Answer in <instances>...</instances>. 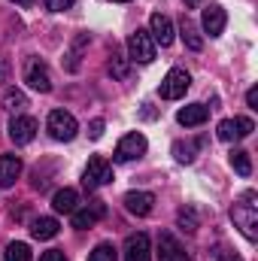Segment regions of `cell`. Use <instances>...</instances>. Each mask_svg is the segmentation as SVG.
<instances>
[{"mask_svg": "<svg viewBox=\"0 0 258 261\" xmlns=\"http://www.w3.org/2000/svg\"><path fill=\"white\" fill-rule=\"evenodd\" d=\"M12 3H18V6H24V9H31V6H34V0H12Z\"/></svg>", "mask_w": 258, "mask_h": 261, "instance_id": "e575fe53", "label": "cell"}, {"mask_svg": "<svg viewBox=\"0 0 258 261\" xmlns=\"http://www.w3.org/2000/svg\"><path fill=\"white\" fill-rule=\"evenodd\" d=\"M246 103H249L252 110L258 107V88H249V91H246Z\"/></svg>", "mask_w": 258, "mask_h": 261, "instance_id": "1f68e13d", "label": "cell"}, {"mask_svg": "<svg viewBox=\"0 0 258 261\" xmlns=\"http://www.w3.org/2000/svg\"><path fill=\"white\" fill-rule=\"evenodd\" d=\"M110 73H113V79H128V73H131V58H125L119 49H113V58H110Z\"/></svg>", "mask_w": 258, "mask_h": 261, "instance_id": "7402d4cb", "label": "cell"}, {"mask_svg": "<svg viewBox=\"0 0 258 261\" xmlns=\"http://www.w3.org/2000/svg\"><path fill=\"white\" fill-rule=\"evenodd\" d=\"M24 82H28L34 91L49 94V91H52V73H49L46 61H40V58H28V61H24Z\"/></svg>", "mask_w": 258, "mask_h": 261, "instance_id": "8992f818", "label": "cell"}, {"mask_svg": "<svg viewBox=\"0 0 258 261\" xmlns=\"http://www.w3.org/2000/svg\"><path fill=\"white\" fill-rule=\"evenodd\" d=\"M200 143H173V155H176V161H183V164H192L194 161V149H197Z\"/></svg>", "mask_w": 258, "mask_h": 261, "instance_id": "4316f807", "label": "cell"}, {"mask_svg": "<svg viewBox=\"0 0 258 261\" xmlns=\"http://www.w3.org/2000/svg\"><path fill=\"white\" fill-rule=\"evenodd\" d=\"M155 49L158 46H155L152 34L143 31V28H137L128 37V55H131V61H137V64H152L155 61Z\"/></svg>", "mask_w": 258, "mask_h": 261, "instance_id": "7a4b0ae2", "label": "cell"}, {"mask_svg": "<svg viewBox=\"0 0 258 261\" xmlns=\"http://www.w3.org/2000/svg\"><path fill=\"white\" fill-rule=\"evenodd\" d=\"M3 258L6 261H34V255H31V246L28 243H9L6 246V252H3Z\"/></svg>", "mask_w": 258, "mask_h": 261, "instance_id": "d4e9b609", "label": "cell"}, {"mask_svg": "<svg viewBox=\"0 0 258 261\" xmlns=\"http://www.w3.org/2000/svg\"><path fill=\"white\" fill-rule=\"evenodd\" d=\"M110 182H113V167H110V161L100 158V155H94V158L88 161L85 173H82V186H85L88 192H94V189L110 186Z\"/></svg>", "mask_w": 258, "mask_h": 261, "instance_id": "3957f363", "label": "cell"}, {"mask_svg": "<svg viewBox=\"0 0 258 261\" xmlns=\"http://www.w3.org/2000/svg\"><path fill=\"white\" fill-rule=\"evenodd\" d=\"M179 31H183V43H186L192 52H200V49H203V37L197 34V24H194L189 15H183V24H179Z\"/></svg>", "mask_w": 258, "mask_h": 261, "instance_id": "ffe728a7", "label": "cell"}, {"mask_svg": "<svg viewBox=\"0 0 258 261\" xmlns=\"http://www.w3.org/2000/svg\"><path fill=\"white\" fill-rule=\"evenodd\" d=\"M40 261H67V255L61 252V249H49V252L40 255Z\"/></svg>", "mask_w": 258, "mask_h": 261, "instance_id": "f546056e", "label": "cell"}, {"mask_svg": "<svg viewBox=\"0 0 258 261\" xmlns=\"http://www.w3.org/2000/svg\"><path fill=\"white\" fill-rule=\"evenodd\" d=\"M189 85H192V76H189V70H183V67H173L167 76H164V82H161V97L164 100H179V97H186V91H189Z\"/></svg>", "mask_w": 258, "mask_h": 261, "instance_id": "5b68a950", "label": "cell"}, {"mask_svg": "<svg viewBox=\"0 0 258 261\" xmlns=\"http://www.w3.org/2000/svg\"><path fill=\"white\" fill-rule=\"evenodd\" d=\"M125 206L134 216H149L152 206H155V195L152 192H128L125 195Z\"/></svg>", "mask_w": 258, "mask_h": 261, "instance_id": "2e32d148", "label": "cell"}, {"mask_svg": "<svg viewBox=\"0 0 258 261\" xmlns=\"http://www.w3.org/2000/svg\"><path fill=\"white\" fill-rule=\"evenodd\" d=\"M231 167H234L240 176H249V173H252L249 152H246V149H231Z\"/></svg>", "mask_w": 258, "mask_h": 261, "instance_id": "cb8c5ba5", "label": "cell"}, {"mask_svg": "<svg viewBox=\"0 0 258 261\" xmlns=\"http://www.w3.org/2000/svg\"><path fill=\"white\" fill-rule=\"evenodd\" d=\"M21 176V158L18 155H0V189H12Z\"/></svg>", "mask_w": 258, "mask_h": 261, "instance_id": "9a60e30c", "label": "cell"}, {"mask_svg": "<svg viewBox=\"0 0 258 261\" xmlns=\"http://www.w3.org/2000/svg\"><path fill=\"white\" fill-rule=\"evenodd\" d=\"M176 222H179V228L183 231H197V216H194V210L189 206V210H179V216H176Z\"/></svg>", "mask_w": 258, "mask_h": 261, "instance_id": "83f0119b", "label": "cell"}, {"mask_svg": "<svg viewBox=\"0 0 258 261\" xmlns=\"http://www.w3.org/2000/svg\"><path fill=\"white\" fill-rule=\"evenodd\" d=\"M146 137L140 134V130H131V134H125L122 140H119V146H116V161L119 164H128V161H137V158H143L146 155Z\"/></svg>", "mask_w": 258, "mask_h": 261, "instance_id": "277c9868", "label": "cell"}, {"mask_svg": "<svg viewBox=\"0 0 258 261\" xmlns=\"http://www.w3.org/2000/svg\"><path fill=\"white\" fill-rule=\"evenodd\" d=\"M255 200H258L255 192H246V195L231 206V219H234V225L243 231L246 240H255L258 237V203Z\"/></svg>", "mask_w": 258, "mask_h": 261, "instance_id": "6da1fadb", "label": "cell"}, {"mask_svg": "<svg viewBox=\"0 0 258 261\" xmlns=\"http://www.w3.org/2000/svg\"><path fill=\"white\" fill-rule=\"evenodd\" d=\"M88 134H91V140H97V137L104 134V119H94V122H91V128H88Z\"/></svg>", "mask_w": 258, "mask_h": 261, "instance_id": "4dcf8cb0", "label": "cell"}, {"mask_svg": "<svg viewBox=\"0 0 258 261\" xmlns=\"http://www.w3.org/2000/svg\"><path fill=\"white\" fill-rule=\"evenodd\" d=\"M225 24H228V15H225V9H222L219 3H213V6L203 9V18H200L203 34H210V37H222Z\"/></svg>", "mask_w": 258, "mask_h": 261, "instance_id": "4fadbf2b", "label": "cell"}, {"mask_svg": "<svg viewBox=\"0 0 258 261\" xmlns=\"http://www.w3.org/2000/svg\"><path fill=\"white\" fill-rule=\"evenodd\" d=\"M6 79H9V61L0 58V82H6Z\"/></svg>", "mask_w": 258, "mask_h": 261, "instance_id": "d6a6232c", "label": "cell"}, {"mask_svg": "<svg viewBox=\"0 0 258 261\" xmlns=\"http://www.w3.org/2000/svg\"><path fill=\"white\" fill-rule=\"evenodd\" d=\"M158 261H189L183 243L170 231H161V237H158Z\"/></svg>", "mask_w": 258, "mask_h": 261, "instance_id": "7c38bea8", "label": "cell"}, {"mask_svg": "<svg viewBox=\"0 0 258 261\" xmlns=\"http://www.w3.org/2000/svg\"><path fill=\"white\" fill-rule=\"evenodd\" d=\"M28 107V97H24V91H18V88H9L6 94H3V110H9V113H21Z\"/></svg>", "mask_w": 258, "mask_h": 261, "instance_id": "603a6c76", "label": "cell"}, {"mask_svg": "<svg viewBox=\"0 0 258 261\" xmlns=\"http://www.w3.org/2000/svg\"><path fill=\"white\" fill-rule=\"evenodd\" d=\"M219 261H243L237 252H219Z\"/></svg>", "mask_w": 258, "mask_h": 261, "instance_id": "836d02e7", "label": "cell"}, {"mask_svg": "<svg viewBox=\"0 0 258 261\" xmlns=\"http://www.w3.org/2000/svg\"><path fill=\"white\" fill-rule=\"evenodd\" d=\"M58 219H52V216H40L34 225H31V237L34 240H52L55 234H58Z\"/></svg>", "mask_w": 258, "mask_h": 261, "instance_id": "ac0fdd59", "label": "cell"}, {"mask_svg": "<svg viewBox=\"0 0 258 261\" xmlns=\"http://www.w3.org/2000/svg\"><path fill=\"white\" fill-rule=\"evenodd\" d=\"M113 3H131V0H113Z\"/></svg>", "mask_w": 258, "mask_h": 261, "instance_id": "8d00e7d4", "label": "cell"}, {"mask_svg": "<svg viewBox=\"0 0 258 261\" xmlns=\"http://www.w3.org/2000/svg\"><path fill=\"white\" fill-rule=\"evenodd\" d=\"M88 261H119V252H116L113 243H97L94 252L88 255Z\"/></svg>", "mask_w": 258, "mask_h": 261, "instance_id": "484cf974", "label": "cell"}, {"mask_svg": "<svg viewBox=\"0 0 258 261\" xmlns=\"http://www.w3.org/2000/svg\"><path fill=\"white\" fill-rule=\"evenodd\" d=\"M85 46H88V34H79V37H76V40H73V46H70V52H67L64 58V70L67 73H76V70H79V61H82V49H85Z\"/></svg>", "mask_w": 258, "mask_h": 261, "instance_id": "d6986e66", "label": "cell"}, {"mask_svg": "<svg viewBox=\"0 0 258 261\" xmlns=\"http://www.w3.org/2000/svg\"><path fill=\"white\" fill-rule=\"evenodd\" d=\"M46 3V9H52V12H64V9H70L76 0H43Z\"/></svg>", "mask_w": 258, "mask_h": 261, "instance_id": "f1b7e54d", "label": "cell"}, {"mask_svg": "<svg viewBox=\"0 0 258 261\" xmlns=\"http://www.w3.org/2000/svg\"><path fill=\"white\" fill-rule=\"evenodd\" d=\"M70 216H73V228L85 231V228H94V225H97V222H100V219L107 216V203L94 197V200H88V203H85L82 210H73Z\"/></svg>", "mask_w": 258, "mask_h": 261, "instance_id": "ba28073f", "label": "cell"}, {"mask_svg": "<svg viewBox=\"0 0 258 261\" xmlns=\"http://www.w3.org/2000/svg\"><path fill=\"white\" fill-rule=\"evenodd\" d=\"M37 119H31V116H12V122H9V140L15 143V146H28L34 137H37Z\"/></svg>", "mask_w": 258, "mask_h": 261, "instance_id": "30bf717a", "label": "cell"}, {"mask_svg": "<svg viewBox=\"0 0 258 261\" xmlns=\"http://www.w3.org/2000/svg\"><path fill=\"white\" fill-rule=\"evenodd\" d=\"M252 130H255V122H252V119H246V116H240V119H225V122H219V140L234 143V140L249 137Z\"/></svg>", "mask_w": 258, "mask_h": 261, "instance_id": "9c48e42d", "label": "cell"}, {"mask_svg": "<svg viewBox=\"0 0 258 261\" xmlns=\"http://www.w3.org/2000/svg\"><path fill=\"white\" fill-rule=\"evenodd\" d=\"M197 3H200V0H186V6H197Z\"/></svg>", "mask_w": 258, "mask_h": 261, "instance_id": "d590c367", "label": "cell"}, {"mask_svg": "<svg viewBox=\"0 0 258 261\" xmlns=\"http://www.w3.org/2000/svg\"><path fill=\"white\" fill-rule=\"evenodd\" d=\"M207 119H210V110H207L203 103H189V107H183V110L176 113V122L186 125V128H197V125H203Z\"/></svg>", "mask_w": 258, "mask_h": 261, "instance_id": "e0dca14e", "label": "cell"}, {"mask_svg": "<svg viewBox=\"0 0 258 261\" xmlns=\"http://www.w3.org/2000/svg\"><path fill=\"white\" fill-rule=\"evenodd\" d=\"M76 130H79V122L73 119V113H67V110H52V113H49V134H52L55 140L70 143V140L76 137Z\"/></svg>", "mask_w": 258, "mask_h": 261, "instance_id": "52a82bcc", "label": "cell"}, {"mask_svg": "<svg viewBox=\"0 0 258 261\" xmlns=\"http://www.w3.org/2000/svg\"><path fill=\"white\" fill-rule=\"evenodd\" d=\"M149 34H152L155 46H170V43L176 40V34H173V21H170L167 15H161V12H155V15L149 18Z\"/></svg>", "mask_w": 258, "mask_h": 261, "instance_id": "8fae6325", "label": "cell"}, {"mask_svg": "<svg viewBox=\"0 0 258 261\" xmlns=\"http://www.w3.org/2000/svg\"><path fill=\"white\" fill-rule=\"evenodd\" d=\"M76 203H79V192L76 189H61V192H55V197H52L55 213H73Z\"/></svg>", "mask_w": 258, "mask_h": 261, "instance_id": "44dd1931", "label": "cell"}, {"mask_svg": "<svg viewBox=\"0 0 258 261\" xmlns=\"http://www.w3.org/2000/svg\"><path fill=\"white\" fill-rule=\"evenodd\" d=\"M125 261H152V249H149V237L140 231V234H131L125 240Z\"/></svg>", "mask_w": 258, "mask_h": 261, "instance_id": "5bb4252c", "label": "cell"}]
</instances>
